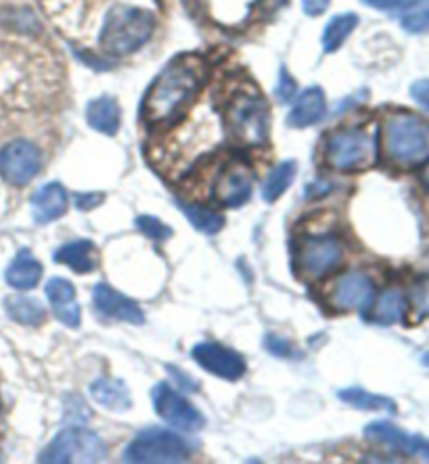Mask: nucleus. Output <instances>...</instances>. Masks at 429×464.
<instances>
[{"label": "nucleus", "mask_w": 429, "mask_h": 464, "mask_svg": "<svg viewBox=\"0 0 429 464\" xmlns=\"http://www.w3.org/2000/svg\"><path fill=\"white\" fill-rule=\"evenodd\" d=\"M365 435L369 441L385 446L387 450H394V452L417 456V459H424L429 462V441L425 438H421V435L405 433L403 429L392 425V422H371V425L365 427Z\"/></svg>", "instance_id": "nucleus-14"}, {"label": "nucleus", "mask_w": 429, "mask_h": 464, "mask_svg": "<svg viewBox=\"0 0 429 464\" xmlns=\"http://www.w3.org/2000/svg\"><path fill=\"white\" fill-rule=\"evenodd\" d=\"M153 406L160 419L170 422L176 429H180V431L195 433L206 425L201 412L193 404H189L179 392H174L172 387L163 383L153 389Z\"/></svg>", "instance_id": "nucleus-10"}, {"label": "nucleus", "mask_w": 429, "mask_h": 464, "mask_svg": "<svg viewBox=\"0 0 429 464\" xmlns=\"http://www.w3.org/2000/svg\"><path fill=\"white\" fill-rule=\"evenodd\" d=\"M384 155L396 168L429 161V126L408 111L390 113L384 121Z\"/></svg>", "instance_id": "nucleus-2"}, {"label": "nucleus", "mask_w": 429, "mask_h": 464, "mask_svg": "<svg viewBox=\"0 0 429 464\" xmlns=\"http://www.w3.org/2000/svg\"><path fill=\"white\" fill-rule=\"evenodd\" d=\"M406 297L396 289H387L379 295V299L373 305L371 312V323L392 326L405 320L406 316Z\"/></svg>", "instance_id": "nucleus-23"}, {"label": "nucleus", "mask_w": 429, "mask_h": 464, "mask_svg": "<svg viewBox=\"0 0 429 464\" xmlns=\"http://www.w3.org/2000/svg\"><path fill=\"white\" fill-rule=\"evenodd\" d=\"M67 193L59 182L44 184L36 195L32 197V216L36 224H49L65 214Z\"/></svg>", "instance_id": "nucleus-18"}, {"label": "nucleus", "mask_w": 429, "mask_h": 464, "mask_svg": "<svg viewBox=\"0 0 429 464\" xmlns=\"http://www.w3.org/2000/svg\"><path fill=\"white\" fill-rule=\"evenodd\" d=\"M358 15L354 13H339V15L331 17V22L327 24L323 32V49L325 53H336L339 46L346 43V38L356 30Z\"/></svg>", "instance_id": "nucleus-26"}, {"label": "nucleus", "mask_w": 429, "mask_h": 464, "mask_svg": "<svg viewBox=\"0 0 429 464\" xmlns=\"http://www.w3.org/2000/svg\"><path fill=\"white\" fill-rule=\"evenodd\" d=\"M91 393H93V400L97 401L99 406H103L105 411L126 412L128 408L132 406L131 392H128L122 381H115V379L94 381L91 387Z\"/></svg>", "instance_id": "nucleus-22"}, {"label": "nucleus", "mask_w": 429, "mask_h": 464, "mask_svg": "<svg viewBox=\"0 0 429 464\" xmlns=\"http://www.w3.org/2000/svg\"><path fill=\"white\" fill-rule=\"evenodd\" d=\"M54 262L70 266V268L76 270L78 275H88V272H93L99 264L97 245L93 241H86V238L67 243L61 249H57V254H54Z\"/></svg>", "instance_id": "nucleus-19"}, {"label": "nucleus", "mask_w": 429, "mask_h": 464, "mask_svg": "<svg viewBox=\"0 0 429 464\" xmlns=\"http://www.w3.org/2000/svg\"><path fill=\"white\" fill-rule=\"evenodd\" d=\"M40 276H43V266L30 249H22L13 259L9 268H6V283H9L13 289L17 291H27L34 289L38 285Z\"/></svg>", "instance_id": "nucleus-20"}, {"label": "nucleus", "mask_w": 429, "mask_h": 464, "mask_svg": "<svg viewBox=\"0 0 429 464\" xmlns=\"http://www.w3.org/2000/svg\"><path fill=\"white\" fill-rule=\"evenodd\" d=\"M411 308L414 312V320L429 318V276H424L413 285Z\"/></svg>", "instance_id": "nucleus-30"}, {"label": "nucleus", "mask_w": 429, "mask_h": 464, "mask_svg": "<svg viewBox=\"0 0 429 464\" xmlns=\"http://www.w3.org/2000/svg\"><path fill=\"white\" fill-rule=\"evenodd\" d=\"M365 5L373 6V9L387 11V13H400L411 9V6L417 3V0H363Z\"/></svg>", "instance_id": "nucleus-34"}, {"label": "nucleus", "mask_w": 429, "mask_h": 464, "mask_svg": "<svg viewBox=\"0 0 429 464\" xmlns=\"http://www.w3.org/2000/svg\"><path fill=\"white\" fill-rule=\"evenodd\" d=\"M230 134L245 147H264L268 142L270 111L267 101L254 91H241L227 109Z\"/></svg>", "instance_id": "nucleus-5"}, {"label": "nucleus", "mask_w": 429, "mask_h": 464, "mask_svg": "<svg viewBox=\"0 0 429 464\" xmlns=\"http://www.w3.org/2000/svg\"><path fill=\"white\" fill-rule=\"evenodd\" d=\"M411 97L414 99V103L424 109L429 118V80L414 82V84L411 86Z\"/></svg>", "instance_id": "nucleus-35"}, {"label": "nucleus", "mask_w": 429, "mask_h": 464, "mask_svg": "<svg viewBox=\"0 0 429 464\" xmlns=\"http://www.w3.org/2000/svg\"><path fill=\"white\" fill-rule=\"evenodd\" d=\"M107 448L97 433L82 427L63 429L43 454L40 462L72 464V462H101L105 460Z\"/></svg>", "instance_id": "nucleus-7"}, {"label": "nucleus", "mask_w": 429, "mask_h": 464, "mask_svg": "<svg viewBox=\"0 0 429 464\" xmlns=\"http://www.w3.org/2000/svg\"><path fill=\"white\" fill-rule=\"evenodd\" d=\"M46 299H49L51 308L61 323L70 329H78L82 320V310L76 304V289L65 278H51L46 283Z\"/></svg>", "instance_id": "nucleus-16"}, {"label": "nucleus", "mask_w": 429, "mask_h": 464, "mask_svg": "<svg viewBox=\"0 0 429 464\" xmlns=\"http://www.w3.org/2000/svg\"><path fill=\"white\" fill-rule=\"evenodd\" d=\"M193 358L201 368H206L208 372H212L224 381H239L245 371H248L241 353H237L235 350L220 343H212V341L195 345Z\"/></svg>", "instance_id": "nucleus-13"}, {"label": "nucleus", "mask_w": 429, "mask_h": 464, "mask_svg": "<svg viewBox=\"0 0 429 464\" xmlns=\"http://www.w3.org/2000/svg\"><path fill=\"white\" fill-rule=\"evenodd\" d=\"M329 5H331V0H302L304 13H306V15H312V17L323 15V13L329 9Z\"/></svg>", "instance_id": "nucleus-36"}, {"label": "nucleus", "mask_w": 429, "mask_h": 464, "mask_svg": "<svg viewBox=\"0 0 429 464\" xmlns=\"http://www.w3.org/2000/svg\"><path fill=\"white\" fill-rule=\"evenodd\" d=\"M155 30V17L147 9L115 5L101 27V49L112 57H126L147 44Z\"/></svg>", "instance_id": "nucleus-3"}, {"label": "nucleus", "mask_w": 429, "mask_h": 464, "mask_svg": "<svg viewBox=\"0 0 429 464\" xmlns=\"http://www.w3.org/2000/svg\"><path fill=\"white\" fill-rule=\"evenodd\" d=\"M325 163L336 172H363L375 166L377 139L365 128H342L327 136Z\"/></svg>", "instance_id": "nucleus-4"}, {"label": "nucleus", "mask_w": 429, "mask_h": 464, "mask_svg": "<svg viewBox=\"0 0 429 464\" xmlns=\"http://www.w3.org/2000/svg\"><path fill=\"white\" fill-rule=\"evenodd\" d=\"M5 308L9 318L24 326H40L46 320V310L40 302L30 297H6Z\"/></svg>", "instance_id": "nucleus-24"}, {"label": "nucleus", "mask_w": 429, "mask_h": 464, "mask_svg": "<svg viewBox=\"0 0 429 464\" xmlns=\"http://www.w3.org/2000/svg\"><path fill=\"white\" fill-rule=\"evenodd\" d=\"M327 103H325V92L318 86L306 88V91L299 94L297 101L291 107L288 115V124L291 128H308L318 124L325 118Z\"/></svg>", "instance_id": "nucleus-17"}, {"label": "nucleus", "mask_w": 429, "mask_h": 464, "mask_svg": "<svg viewBox=\"0 0 429 464\" xmlns=\"http://www.w3.org/2000/svg\"><path fill=\"white\" fill-rule=\"evenodd\" d=\"M296 172H297V163L296 161L288 160V161L278 163V166L268 174V179L262 187L264 201L275 203L278 197H281L285 190L291 187V182H294V179H296Z\"/></svg>", "instance_id": "nucleus-28"}, {"label": "nucleus", "mask_w": 429, "mask_h": 464, "mask_svg": "<svg viewBox=\"0 0 429 464\" xmlns=\"http://www.w3.org/2000/svg\"><path fill=\"white\" fill-rule=\"evenodd\" d=\"M203 80H206V63L200 57L185 54L170 61L149 88L142 105L145 120L151 126L172 124L193 103Z\"/></svg>", "instance_id": "nucleus-1"}, {"label": "nucleus", "mask_w": 429, "mask_h": 464, "mask_svg": "<svg viewBox=\"0 0 429 464\" xmlns=\"http://www.w3.org/2000/svg\"><path fill=\"white\" fill-rule=\"evenodd\" d=\"M297 94V82L289 76V72L281 67V73H278V86H277V99L283 101V103H289Z\"/></svg>", "instance_id": "nucleus-32"}, {"label": "nucleus", "mask_w": 429, "mask_h": 464, "mask_svg": "<svg viewBox=\"0 0 429 464\" xmlns=\"http://www.w3.org/2000/svg\"><path fill=\"white\" fill-rule=\"evenodd\" d=\"M93 302L103 316L122 320V323L142 324L145 323V314L136 305L131 297L122 295L120 291L112 289L109 285H97L93 291Z\"/></svg>", "instance_id": "nucleus-15"}, {"label": "nucleus", "mask_w": 429, "mask_h": 464, "mask_svg": "<svg viewBox=\"0 0 429 464\" xmlns=\"http://www.w3.org/2000/svg\"><path fill=\"white\" fill-rule=\"evenodd\" d=\"M375 285L365 272H346L337 276L329 291V304L337 312L366 310L373 304Z\"/></svg>", "instance_id": "nucleus-11"}, {"label": "nucleus", "mask_w": 429, "mask_h": 464, "mask_svg": "<svg viewBox=\"0 0 429 464\" xmlns=\"http://www.w3.org/2000/svg\"><path fill=\"white\" fill-rule=\"evenodd\" d=\"M344 259V245L331 235L302 238L297 245V270L308 281H321L337 270Z\"/></svg>", "instance_id": "nucleus-8"}, {"label": "nucleus", "mask_w": 429, "mask_h": 464, "mask_svg": "<svg viewBox=\"0 0 429 464\" xmlns=\"http://www.w3.org/2000/svg\"><path fill=\"white\" fill-rule=\"evenodd\" d=\"M421 364L429 368V352H427V353H424V358H421Z\"/></svg>", "instance_id": "nucleus-39"}, {"label": "nucleus", "mask_w": 429, "mask_h": 464, "mask_svg": "<svg viewBox=\"0 0 429 464\" xmlns=\"http://www.w3.org/2000/svg\"><path fill=\"white\" fill-rule=\"evenodd\" d=\"M339 400H342L344 404L356 408V411L396 412V404H394V400L385 398V395L369 393V392H365V389H358V387L342 389V392H339Z\"/></svg>", "instance_id": "nucleus-25"}, {"label": "nucleus", "mask_w": 429, "mask_h": 464, "mask_svg": "<svg viewBox=\"0 0 429 464\" xmlns=\"http://www.w3.org/2000/svg\"><path fill=\"white\" fill-rule=\"evenodd\" d=\"M136 227H139V230L147 238H151V241H158V243L166 241V238L172 237V228L166 227V224L160 222L158 218H153V216L136 218Z\"/></svg>", "instance_id": "nucleus-31"}, {"label": "nucleus", "mask_w": 429, "mask_h": 464, "mask_svg": "<svg viewBox=\"0 0 429 464\" xmlns=\"http://www.w3.org/2000/svg\"><path fill=\"white\" fill-rule=\"evenodd\" d=\"M193 443L166 429H147L136 435L124 450V460L136 464L185 462L193 454Z\"/></svg>", "instance_id": "nucleus-6"}, {"label": "nucleus", "mask_w": 429, "mask_h": 464, "mask_svg": "<svg viewBox=\"0 0 429 464\" xmlns=\"http://www.w3.org/2000/svg\"><path fill=\"white\" fill-rule=\"evenodd\" d=\"M403 27L411 34L429 32V0H417L411 9L405 11Z\"/></svg>", "instance_id": "nucleus-29"}, {"label": "nucleus", "mask_w": 429, "mask_h": 464, "mask_svg": "<svg viewBox=\"0 0 429 464\" xmlns=\"http://www.w3.org/2000/svg\"><path fill=\"white\" fill-rule=\"evenodd\" d=\"M264 345H267V350L272 353V356H277V358H296L294 345H291L288 339L277 337V335H268L267 341H264Z\"/></svg>", "instance_id": "nucleus-33"}, {"label": "nucleus", "mask_w": 429, "mask_h": 464, "mask_svg": "<svg viewBox=\"0 0 429 464\" xmlns=\"http://www.w3.org/2000/svg\"><path fill=\"white\" fill-rule=\"evenodd\" d=\"M179 209L187 216L190 227L203 232V235H216V232H220L224 227V218L218 214V211L210 209L206 206L179 201Z\"/></svg>", "instance_id": "nucleus-27"}, {"label": "nucleus", "mask_w": 429, "mask_h": 464, "mask_svg": "<svg viewBox=\"0 0 429 464\" xmlns=\"http://www.w3.org/2000/svg\"><path fill=\"white\" fill-rule=\"evenodd\" d=\"M254 190V172L243 161H230L214 182V201L222 208H241Z\"/></svg>", "instance_id": "nucleus-12"}, {"label": "nucleus", "mask_w": 429, "mask_h": 464, "mask_svg": "<svg viewBox=\"0 0 429 464\" xmlns=\"http://www.w3.org/2000/svg\"><path fill=\"white\" fill-rule=\"evenodd\" d=\"M101 201H103V195H97V193H93V195H78L76 197L78 209H84V211L97 208Z\"/></svg>", "instance_id": "nucleus-37"}, {"label": "nucleus", "mask_w": 429, "mask_h": 464, "mask_svg": "<svg viewBox=\"0 0 429 464\" xmlns=\"http://www.w3.org/2000/svg\"><path fill=\"white\" fill-rule=\"evenodd\" d=\"M120 105L118 101L112 97H99L91 101V105L86 109V121L93 130H97L101 134L113 136L120 130Z\"/></svg>", "instance_id": "nucleus-21"}, {"label": "nucleus", "mask_w": 429, "mask_h": 464, "mask_svg": "<svg viewBox=\"0 0 429 464\" xmlns=\"http://www.w3.org/2000/svg\"><path fill=\"white\" fill-rule=\"evenodd\" d=\"M43 155L30 140H13L0 151V176L13 187H25L36 179Z\"/></svg>", "instance_id": "nucleus-9"}, {"label": "nucleus", "mask_w": 429, "mask_h": 464, "mask_svg": "<svg viewBox=\"0 0 429 464\" xmlns=\"http://www.w3.org/2000/svg\"><path fill=\"white\" fill-rule=\"evenodd\" d=\"M421 182H424L425 187L429 188V163L424 168V172H421Z\"/></svg>", "instance_id": "nucleus-38"}]
</instances>
